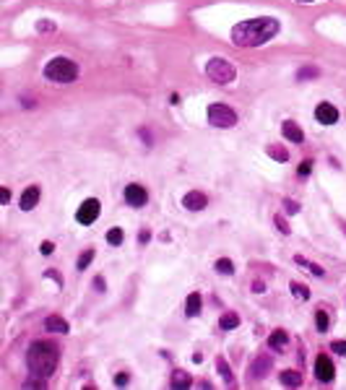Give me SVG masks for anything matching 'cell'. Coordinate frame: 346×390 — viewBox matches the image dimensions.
Wrapping results in <instances>:
<instances>
[{
	"label": "cell",
	"mask_w": 346,
	"mask_h": 390,
	"mask_svg": "<svg viewBox=\"0 0 346 390\" xmlns=\"http://www.w3.org/2000/svg\"><path fill=\"white\" fill-rule=\"evenodd\" d=\"M281 24L273 16H261V19H247L232 26V42L237 47H261L271 42L279 34Z\"/></svg>",
	"instance_id": "6da1fadb"
},
{
	"label": "cell",
	"mask_w": 346,
	"mask_h": 390,
	"mask_svg": "<svg viewBox=\"0 0 346 390\" xmlns=\"http://www.w3.org/2000/svg\"><path fill=\"white\" fill-rule=\"evenodd\" d=\"M29 372L36 377H50L58 367V346L52 341H34L26 351Z\"/></svg>",
	"instance_id": "7a4b0ae2"
},
{
	"label": "cell",
	"mask_w": 346,
	"mask_h": 390,
	"mask_svg": "<svg viewBox=\"0 0 346 390\" xmlns=\"http://www.w3.org/2000/svg\"><path fill=\"white\" fill-rule=\"evenodd\" d=\"M45 78L55 83H73L78 78V65L70 58H52L45 65Z\"/></svg>",
	"instance_id": "3957f363"
},
{
	"label": "cell",
	"mask_w": 346,
	"mask_h": 390,
	"mask_svg": "<svg viewBox=\"0 0 346 390\" xmlns=\"http://www.w3.org/2000/svg\"><path fill=\"white\" fill-rule=\"evenodd\" d=\"M203 70H206V76H208L213 83H219V86L234 83V78H237V68H234L227 58H208L206 65H203Z\"/></svg>",
	"instance_id": "277c9868"
},
{
	"label": "cell",
	"mask_w": 346,
	"mask_h": 390,
	"mask_svg": "<svg viewBox=\"0 0 346 390\" xmlns=\"http://www.w3.org/2000/svg\"><path fill=\"white\" fill-rule=\"evenodd\" d=\"M206 117H208V125H213V128H234L237 125V112L222 102L208 104Z\"/></svg>",
	"instance_id": "5b68a950"
},
{
	"label": "cell",
	"mask_w": 346,
	"mask_h": 390,
	"mask_svg": "<svg viewBox=\"0 0 346 390\" xmlns=\"http://www.w3.org/2000/svg\"><path fill=\"white\" fill-rule=\"evenodd\" d=\"M99 211H102V203H99L97 198H86V201L78 206V211H76V221L83 224V226L94 224L97 216H99Z\"/></svg>",
	"instance_id": "8992f818"
},
{
	"label": "cell",
	"mask_w": 346,
	"mask_h": 390,
	"mask_svg": "<svg viewBox=\"0 0 346 390\" xmlns=\"http://www.w3.org/2000/svg\"><path fill=\"white\" fill-rule=\"evenodd\" d=\"M146 201H149V192H146V187H143V185L131 182V185L125 187V203H127V206L141 208V206H146Z\"/></svg>",
	"instance_id": "52a82bcc"
},
{
	"label": "cell",
	"mask_w": 346,
	"mask_h": 390,
	"mask_svg": "<svg viewBox=\"0 0 346 390\" xmlns=\"http://www.w3.org/2000/svg\"><path fill=\"white\" fill-rule=\"evenodd\" d=\"M315 120L320 122V125H336L338 122V110L331 102H320L315 107Z\"/></svg>",
	"instance_id": "ba28073f"
},
{
	"label": "cell",
	"mask_w": 346,
	"mask_h": 390,
	"mask_svg": "<svg viewBox=\"0 0 346 390\" xmlns=\"http://www.w3.org/2000/svg\"><path fill=\"white\" fill-rule=\"evenodd\" d=\"M315 375L320 382H331L336 377V369H333V362L328 359V354H320V357L315 359Z\"/></svg>",
	"instance_id": "9c48e42d"
},
{
	"label": "cell",
	"mask_w": 346,
	"mask_h": 390,
	"mask_svg": "<svg viewBox=\"0 0 346 390\" xmlns=\"http://www.w3.org/2000/svg\"><path fill=\"white\" fill-rule=\"evenodd\" d=\"M206 206H208V198L200 190H190L182 198V208H188V211H203Z\"/></svg>",
	"instance_id": "30bf717a"
},
{
	"label": "cell",
	"mask_w": 346,
	"mask_h": 390,
	"mask_svg": "<svg viewBox=\"0 0 346 390\" xmlns=\"http://www.w3.org/2000/svg\"><path fill=\"white\" fill-rule=\"evenodd\" d=\"M39 198H42V190L36 187V185H29L21 192V198H18V206H21V211H31L36 203H39Z\"/></svg>",
	"instance_id": "8fae6325"
},
{
	"label": "cell",
	"mask_w": 346,
	"mask_h": 390,
	"mask_svg": "<svg viewBox=\"0 0 346 390\" xmlns=\"http://www.w3.org/2000/svg\"><path fill=\"white\" fill-rule=\"evenodd\" d=\"M281 133H284L286 140H291V143H302V140H305V133L299 130V125H297L294 120H286L284 125H281Z\"/></svg>",
	"instance_id": "7c38bea8"
},
{
	"label": "cell",
	"mask_w": 346,
	"mask_h": 390,
	"mask_svg": "<svg viewBox=\"0 0 346 390\" xmlns=\"http://www.w3.org/2000/svg\"><path fill=\"white\" fill-rule=\"evenodd\" d=\"M268 369H271V359L266 357V354H261V357L250 364V375H252L255 380H263V377L268 375Z\"/></svg>",
	"instance_id": "4fadbf2b"
},
{
	"label": "cell",
	"mask_w": 346,
	"mask_h": 390,
	"mask_svg": "<svg viewBox=\"0 0 346 390\" xmlns=\"http://www.w3.org/2000/svg\"><path fill=\"white\" fill-rule=\"evenodd\" d=\"M45 328H47L50 333H68V330H70V325L63 320V317H58V315H50L47 320H45Z\"/></svg>",
	"instance_id": "5bb4252c"
},
{
	"label": "cell",
	"mask_w": 346,
	"mask_h": 390,
	"mask_svg": "<svg viewBox=\"0 0 346 390\" xmlns=\"http://www.w3.org/2000/svg\"><path fill=\"white\" fill-rule=\"evenodd\" d=\"M200 305H203V299H200V294H198V291H193V294L185 299V315H188V317L200 315Z\"/></svg>",
	"instance_id": "9a60e30c"
},
{
	"label": "cell",
	"mask_w": 346,
	"mask_h": 390,
	"mask_svg": "<svg viewBox=\"0 0 346 390\" xmlns=\"http://www.w3.org/2000/svg\"><path fill=\"white\" fill-rule=\"evenodd\" d=\"M281 382L286 387H299L302 385V375H299V372H294V369H284L281 372Z\"/></svg>",
	"instance_id": "2e32d148"
},
{
	"label": "cell",
	"mask_w": 346,
	"mask_h": 390,
	"mask_svg": "<svg viewBox=\"0 0 346 390\" xmlns=\"http://www.w3.org/2000/svg\"><path fill=\"white\" fill-rule=\"evenodd\" d=\"M237 325H240V317H237L234 312H224L222 317H219V328L222 330H234Z\"/></svg>",
	"instance_id": "e0dca14e"
},
{
	"label": "cell",
	"mask_w": 346,
	"mask_h": 390,
	"mask_svg": "<svg viewBox=\"0 0 346 390\" xmlns=\"http://www.w3.org/2000/svg\"><path fill=\"white\" fill-rule=\"evenodd\" d=\"M294 263H297V265H302V268H307L310 273L318 276V278H320V276H325V271L320 268L318 263H310V260H307V258H302V255H297V258H294Z\"/></svg>",
	"instance_id": "ac0fdd59"
},
{
	"label": "cell",
	"mask_w": 346,
	"mask_h": 390,
	"mask_svg": "<svg viewBox=\"0 0 346 390\" xmlns=\"http://www.w3.org/2000/svg\"><path fill=\"white\" fill-rule=\"evenodd\" d=\"M286 341H289V335H286L284 330H273V333H271V338H268L271 349H284Z\"/></svg>",
	"instance_id": "d6986e66"
},
{
	"label": "cell",
	"mask_w": 346,
	"mask_h": 390,
	"mask_svg": "<svg viewBox=\"0 0 346 390\" xmlns=\"http://www.w3.org/2000/svg\"><path fill=\"white\" fill-rule=\"evenodd\" d=\"M289 291L294 294L297 299H302V302H307V299H310V289L305 286V283H297V281H291V283H289Z\"/></svg>",
	"instance_id": "ffe728a7"
},
{
	"label": "cell",
	"mask_w": 346,
	"mask_h": 390,
	"mask_svg": "<svg viewBox=\"0 0 346 390\" xmlns=\"http://www.w3.org/2000/svg\"><path fill=\"white\" fill-rule=\"evenodd\" d=\"M190 375L188 372H182V369H177L175 375H172V387H190Z\"/></svg>",
	"instance_id": "44dd1931"
},
{
	"label": "cell",
	"mask_w": 346,
	"mask_h": 390,
	"mask_svg": "<svg viewBox=\"0 0 346 390\" xmlns=\"http://www.w3.org/2000/svg\"><path fill=\"white\" fill-rule=\"evenodd\" d=\"M213 268H216L219 273H222V276H232V273H234V263H232L229 258H219Z\"/></svg>",
	"instance_id": "7402d4cb"
},
{
	"label": "cell",
	"mask_w": 346,
	"mask_h": 390,
	"mask_svg": "<svg viewBox=\"0 0 346 390\" xmlns=\"http://www.w3.org/2000/svg\"><path fill=\"white\" fill-rule=\"evenodd\" d=\"M122 239H125V232H122L120 226H112V229H109V232H107V242L112 245V247L122 245Z\"/></svg>",
	"instance_id": "603a6c76"
},
{
	"label": "cell",
	"mask_w": 346,
	"mask_h": 390,
	"mask_svg": "<svg viewBox=\"0 0 346 390\" xmlns=\"http://www.w3.org/2000/svg\"><path fill=\"white\" fill-rule=\"evenodd\" d=\"M216 369H219V375L224 377V382L227 385H234V377H232V369H229V364L224 362V359H216Z\"/></svg>",
	"instance_id": "cb8c5ba5"
},
{
	"label": "cell",
	"mask_w": 346,
	"mask_h": 390,
	"mask_svg": "<svg viewBox=\"0 0 346 390\" xmlns=\"http://www.w3.org/2000/svg\"><path fill=\"white\" fill-rule=\"evenodd\" d=\"M320 76V70L315 65H305L299 68V73H297V81H307V78H318Z\"/></svg>",
	"instance_id": "d4e9b609"
},
{
	"label": "cell",
	"mask_w": 346,
	"mask_h": 390,
	"mask_svg": "<svg viewBox=\"0 0 346 390\" xmlns=\"http://www.w3.org/2000/svg\"><path fill=\"white\" fill-rule=\"evenodd\" d=\"M91 260H94V250H83L81 258H78V263H76V268L78 271H86L89 265H91Z\"/></svg>",
	"instance_id": "484cf974"
},
{
	"label": "cell",
	"mask_w": 346,
	"mask_h": 390,
	"mask_svg": "<svg viewBox=\"0 0 346 390\" xmlns=\"http://www.w3.org/2000/svg\"><path fill=\"white\" fill-rule=\"evenodd\" d=\"M268 156L276 159V162H286V159H289L286 149H281V146H268Z\"/></svg>",
	"instance_id": "4316f807"
},
{
	"label": "cell",
	"mask_w": 346,
	"mask_h": 390,
	"mask_svg": "<svg viewBox=\"0 0 346 390\" xmlns=\"http://www.w3.org/2000/svg\"><path fill=\"white\" fill-rule=\"evenodd\" d=\"M315 323H318V330H320V333L328 330V312H325V310H318V312H315Z\"/></svg>",
	"instance_id": "83f0119b"
},
{
	"label": "cell",
	"mask_w": 346,
	"mask_h": 390,
	"mask_svg": "<svg viewBox=\"0 0 346 390\" xmlns=\"http://www.w3.org/2000/svg\"><path fill=\"white\" fill-rule=\"evenodd\" d=\"M310 172H313V162H310V159H305V162L299 164V169H297V174H299V177H307Z\"/></svg>",
	"instance_id": "f1b7e54d"
},
{
	"label": "cell",
	"mask_w": 346,
	"mask_h": 390,
	"mask_svg": "<svg viewBox=\"0 0 346 390\" xmlns=\"http://www.w3.org/2000/svg\"><path fill=\"white\" fill-rule=\"evenodd\" d=\"M45 385H47V382H45V377H36V375H34L31 380H26V382H24V387H45Z\"/></svg>",
	"instance_id": "f546056e"
},
{
	"label": "cell",
	"mask_w": 346,
	"mask_h": 390,
	"mask_svg": "<svg viewBox=\"0 0 346 390\" xmlns=\"http://www.w3.org/2000/svg\"><path fill=\"white\" fill-rule=\"evenodd\" d=\"M127 382H131V375H127V372H117V375H115V385H117V387H122V385H127Z\"/></svg>",
	"instance_id": "4dcf8cb0"
},
{
	"label": "cell",
	"mask_w": 346,
	"mask_h": 390,
	"mask_svg": "<svg viewBox=\"0 0 346 390\" xmlns=\"http://www.w3.org/2000/svg\"><path fill=\"white\" fill-rule=\"evenodd\" d=\"M284 208H286V214H299V203L297 201H284Z\"/></svg>",
	"instance_id": "1f68e13d"
},
{
	"label": "cell",
	"mask_w": 346,
	"mask_h": 390,
	"mask_svg": "<svg viewBox=\"0 0 346 390\" xmlns=\"http://www.w3.org/2000/svg\"><path fill=\"white\" fill-rule=\"evenodd\" d=\"M36 31L50 34V31H55V24H52V21H39V24H36Z\"/></svg>",
	"instance_id": "d6a6232c"
},
{
	"label": "cell",
	"mask_w": 346,
	"mask_h": 390,
	"mask_svg": "<svg viewBox=\"0 0 346 390\" xmlns=\"http://www.w3.org/2000/svg\"><path fill=\"white\" fill-rule=\"evenodd\" d=\"M273 221H276V226H279V232H281V234H289V232H291V229H289V224H286L281 216H276Z\"/></svg>",
	"instance_id": "836d02e7"
},
{
	"label": "cell",
	"mask_w": 346,
	"mask_h": 390,
	"mask_svg": "<svg viewBox=\"0 0 346 390\" xmlns=\"http://www.w3.org/2000/svg\"><path fill=\"white\" fill-rule=\"evenodd\" d=\"M336 354H341V357H346V341H333V346H331Z\"/></svg>",
	"instance_id": "e575fe53"
},
{
	"label": "cell",
	"mask_w": 346,
	"mask_h": 390,
	"mask_svg": "<svg viewBox=\"0 0 346 390\" xmlns=\"http://www.w3.org/2000/svg\"><path fill=\"white\" fill-rule=\"evenodd\" d=\"M52 250H55L52 242H42V245H39V253H42V255H52Z\"/></svg>",
	"instance_id": "d590c367"
},
{
	"label": "cell",
	"mask_w": 346,
	"mask_h": 390,
	"mask_svg": "<svg viewBox=\"0 0 346 390\" xmlns=\"http://www.w3.org/2000/svg\"><path fill=\"white\" fill-rule=\"evenodd\" d=\"M94 289H97V291H104V289H107V281H104L102 276H97V278H94Z\"/></svg>",
	"instance_id": "8d00e7d4"
},
{
	"label": "cell",
	"mask_w": 346,
	"mask_h": 390,
	"mask_svg": "<svg viewBox=\"0 0 346 390\" xmlns=\"http://www.w3.org/2000/svg\"><path fill=\"white\" fill-rule=\"evenodd\" d=\"M149 239H151V232H149V229H143V232L138 234V242H141V245H146Z\"/></svg>",
	"instance_id": "74e56055"
},
{
	"label": "cell",
	"mask_w": 346,
	"mask_h": 390,
	"mask_svg": "<svg viewBox=\"0 0 346 390\" xmlns=\"http://www.w3.org/2000/svg\"><path fill=\"white\" fill-rule=\"evenodd\" d=\"M47 278H55V281H58V286L63 289V278H60L58 273H55V271H47Z\"/></svg>",
	"instance_id": "f35d334b"
},
{
	"label": "cell",
	"mask_w": 346,
	"mask_h": 390,
	"mask_svg": "<svg viewBox=\"0 0 346 390\" xmlns=\"http://www.w3.org/2000/svg\"><path fill=\"white\" fill-rule=\"evenodd\" d=\"M252 289L258 291V294H263V291H266V283H263V281H255V283H252Z\"/></svg>",
	"instance_id": "ab89813d"
},
{
	"label": "cell",
	"mask_w": 346,
	"mask_h": 390,
	"mask_svg": "<svg viewBox=\"0 0 346 390\" xmlns=\"http://www.w3.org/2000/svg\"><path fill=\"white\" fill-rule=\"evenodd\" d=\"M11 201V192H8V187H3V203H8Z\"/></svg>",
	"instance_id": "60d3db41"
},
{
	"label": "cell",
	"mask_w": 346,
	"mask_h": 390,
	"mask_svg": "<svg viewBox=\"0 0 346 390\" xmlns=\"http://www.w3.org/2000/svg\"><path fill=\"white\" fill-rule=\"evenodd\" d=\"M297 3H315V0H297Z\"/></svg>",
	"instance_id": "b9f144b4"
}]
</instances>
